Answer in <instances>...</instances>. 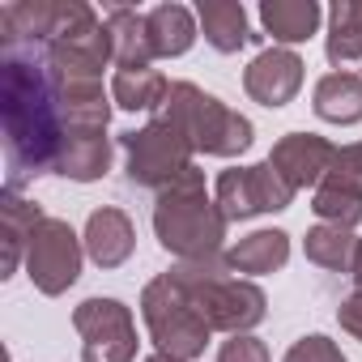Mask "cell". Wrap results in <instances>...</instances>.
<instances>
[{
	"instance_id": "1",
	"label": "cell",
	"mask_w": 362,
	"mask_h": 362,
	"mask_svg": "<svg viewBox=\"0 0 362 362\" xmlns=\"http://www.w3.org/2000/svg\"><path fill=\"white\" fill-rule=\"evenodd\" d=\"M0 124H5L9 192H22L30 179L56 170L64 115L43 47H5L0 56Z\"/></svg>"
},
{
	"instance_id": "2",
	"label": "cell",
	"mask_w": 362,
	"mask_h": 362,
	"mask_svg": "<svg viewBox=\"0 0 362 362\" xmlns=\"http://www.w3.org/2000/svg\"><path fill=\"white\" fill-rule=\"evenodd\" d=\"M226 214L205 188V170H188L153 197V235L175 260H214L222 256Z\"/></svg>"
},
{
	"instance_id": "3",
	"label": "cell",
	"mask_w": 362,
	"mask_h": 362,
	"mask_svg": "<svg viewBox=\"0 0 362 362\" xmlns=\"http://www.w3.org/2000/svg\"><path fill=\"white\" fill-rule=\"evenodd\" d=\"M166 277L197 303V311L205 315V324L214 332L239 337V332H252L269 315L264 290L252 277L230 273L226 256H214V260H175L166 269Z\"/></svg>"
},
{
	"instance_id": "4",
	"label": "cell",
	"mask_w": 362,
	"mask_h": 362,
	"mask_svg": "<svg viewBox=\"0 0 362 362\" xmlns=\"http://www.w3.org/2000/svg\"><path fill=\"white\" fill-rule=\"evenodd\" d=\"M162 115H170L179 128L188 132L192 149L197 153H209V158H239L256 141V128H252L247 115L230 111L222 98L205 94L192 81H170L166 103H162Z\"/></svg>"
},
{
	"instance_id": "5",
	"label": "cell",
	"mask_w": 362,
	"mask_h": 362,
	"mask_svg": "<svg viewBox=\"0 0 362 362\" xmlns=\"http://www.w3.org/2000/svg\"><path fill=\"white\" fill-rule=\"evenodd\" d=\"M43 60L56 81H103V69L115 64L107 18H98L86 0H60V22L43 47Z\"/></svg>"
},
{
	"instance_id": "6",
	"label": "cell",
	"mask_w": 362,
	"mask_h": 362,
	"mask_svg": "<svg viewBox=\"0 0 362 362\" xmlns=\"http://www.w3.org/2000/svg\"><path fill=\"white\" fill-rule=\"evenodd\" d=\"M141 320L149 328V341L158 345V354H170L179 362H197L209 345V324L197 311V303L179 290L166 273L153 277L141 290Z\"/></svg>"
},
{
	"instance_id": "7",
	"label": "cell",
	"mask_w": 362,
	"mask_h": 362,
	"mask_svg": "<svg viewBox=\"0 0 362 362\" xmlns=\"http://www.w3.org/2000/svg\"><path fill=\"white\" fill-rule=\"evenodd\" d=\"M119 145H124V158H128L124 162L128 179H132L136 188H153V192H162L166 184H175L179 175H188L192 158H197L188 132L179 128L170 115H162V111L149 124L124 132Z\"/></svg>"
},
{
	"instance_id": "8",
	"label": "cell",
	"mask_w": 362,
	"mask_h": 362,
	"mask_svg": "<svg viewBox=\"0 0 362 362\" xmlns=\"http://www.w3.org/2000/svg\"><path fill=\"white\" fill-rule=\"evenodd\" d=\"M81 260H86V243L64 218H43L35 226L30 247H26V277L39 294L47 298L69 294L81 277Z\"/></svg>"
},
{
	"instance_id": "9",
	"label": "cell",
	"mask_w": 362,
	"mask_h": 362,
	"mask_svg": "<svg viewBox=\"0 0 362 362\" xmlns=\"http://www.w3.org/2000/svg\"><path fill=\"white\" fill-rule=\"evenodd\" d=\"M294 188L273 170V162H256V166H230L218 175L214 184V201L226 214V222H247L260 214H281L294 205Z\"/></svg>"
},
{
	"instance_id": "10",
	"label": "cell",
	"mask_w": 362,
	"mask_h": 362,
	"mask_svg": "<svg viewBox=\"0 0 362 362\" xmlns=\"http://www.w3.org/2000/svg\"><path fill=\"white\" fill-rule=\"evenodd\" d=\"M81 362H136V320L119 298H86L73 311Z\"/></svg>"
},
{
	"instance_id": "11",
	"label": "cell",
	"mask_w": 362,
	"mask_h": 362,
	"mask_svg": "<svg viewBox=\"0 0 362 362\" xmlns=\"http://www.w3.org/2000/svg\"><path fill=\"white\" fill-rule=\"evenodd\" d=\"M303 77H307V64L294 47H264L247 69H243V90L252 103L277 111L286 103H294V94L303 90Z\"/></svg>"
},
{
	"instance_id": "12",
	"label": "cell",
	"mask_w": 362,
	"mask_h": 362,
	"mask_svg": "<svg viewBox=\"0 0 362 362\" xmlns=\"http://www.w3.org/2000/svg\"><path fill=\"white\" fill-rule=\"evenodd\" d=\"M332 158H337V145L328 136H315V132H286L273 145V153H269L273 170L286 179L294 192L320 188L324 175H328V166H332Z\"/></svg>"
},
{
	"instance_id": "13",
	"label": "cell",
	"mask_w": 362,
	"mask_h": 362,
	"mask_svg": "<svg viewBox=\"0 0 362 362\" xmlns=\"http://www.w3.org/2000/svg\"><path fill=\"white\" fill-rule=\"evenodd\" d=\"M81 243H86V256H90L98 269H119V264H128V256L136 252V226H132V218H128L124 209L103 205V209H94V214L86 218Z\"/></svg>"
},
{
	"instance_id": "14",
	"label": "cell",
	"mask_w": 362,
	"mask_h": 362,
	"mask_svg": "<svg viewBox=\"0 0 362 362\" xmlns=\"http://www.w3.org/2000/svg\"><path fill=\"white\" fill-rule=\"evenodd\" d=\"M111 170V136L107 128H64L60 153H56V170L73 184H94Z\"/></svg>"
},
{
	"instance_id": "15",
	"label": "cell",
	"mask_w": 362,
	"mask_h": 362,
	"mask_svg": "<svg viewBox=\"0 0 362 362\" xmlns=\"http://www.w3.org/2000/svg\"><path fill=\"white\" fill-rule=\"evenodd\" d=\"M47 214L26 201L22 192H0V239H5V252H0V277H13L22 264H26V247H30V235L35 226L43 222Z\"/></svg>"
},
{
	"instance_id": "16",
	"label": "cell",
	"mask_w": 362,
	"mask_h": 362,
	"mask_svg": "<svg viewBox=\"0 0 362 362\" xmlns=\"http://www.w3.org/2000/svg\"><path fill=\"white\" fill-rule=\"evenodd\" d=\"M60 22V0H13L0 9V43L5 47H47Z\"/></svg>"
},
{
	"instance_id": "17",
	"label": "cell",
	"mask_w": 362,
	"mask_h": 362,
	"mask_svg": "<svg viewBox=\"0 0 362 362\" xmlns=\"http://www.w3.org/2000/svg\"><path fill=\"white\" fill-rule=\"evenodd\" d=\"M197 22H201L205 43L214 52H222V56H235L239 47L264 39V35H252L247 9L239 5V0H201V5H197Z\"/></svg>"
},
{
	"instance_id": "18",
	"label": "cell",
	"mask_w": 362,
	"mask_h": 362,
	"mask_svg": "<svg viewBox=\"0 0 362 362\" xmlns=\"http://www.w3.org/2000/svg\"><path fill=\"white\" fill-rule=\"evenodd\" d=\"M226 264L239 277H269L290 264V235L286 230H252L235 247H226Z\"/></svg>"
},
{
	"instance_id": "19",
	"label": "cell",
	"mask_w": 362,
	"mask_h": 362,
	"mask_svg": "<svg viewBox=\"0 0 362 362\" xmlns=\"http://www.w3.org/2000/svg\"><path fill=\"white\" fill-rule=\"evenodd\" d=\"M324 22V9L315 0H264L260 5V26L277 47H298L307 43Z\"/></svg>"
},
{
	"instance_id": "20",
	"label": "cell",
	"mask_w": 362,
	"mask_h": 362,
	"mask_svg": "<svg viewBox=\"0 0 362 362\" xmlns=\"http://www.w3.org/2000/svg\"><path fill=\"white\" fill-rule=\"evenodd\" d=\"M149 22V43H153V56L158 60H179V56H188L197 35H201V22L188 5H153L145 13Z\"/></svg>"
},
{
	"instance_id": "21",
	"label": "cell",
	"mask_w": 362,
	"mask_h": 362,
	"mask_svg": "<svg viewBox=\"0 0 362 362\" xmlns=\"http://www.w3.org/2000/svg\"><path fill=\"white\" fill-rule=\"evenodd\" d=\"M107 35H111V56L115 69H153V43H149V22L145 13L115 5L107 9Z\"/></svg>"
},
{
	"instance_id": "22",
	"label": "cell",
	"mask_w": 362,
	"mask_h": 362,
	"mask_svg": "<svg viewBox=\"0 0 362 362\" xmlns=\"http://www.w3.org/2000/svg\"><path fill=\"white\" fill-rule=\"evenodd\" d=\"M311 107L324 124H337V128L362 124V77L358 73H324L315 81Z\"/></svg>"
},
{
	"instance_id": "23",
	"label": "cell",
	"mask_w": 362,
	"mask_h": 362,
	"mask_svg": "<svg viewBox=\"0 0 362 362\" xmlns=\"http://www.w3.org/2000/svg\"><path fill=\"white\" fill-rule=\"evenodd\" d=\"M64 128H107L111 124V90L103 81H56Z\"/></svg>"
},
{
	"instance_id": "24",
	"label": "cell",
	"mask_w": 362,
	"mask_h": 362,
	"mask_svg": "<svg viewBox=\"0 0 362 362\" xmlns=\"http://www.w3.org/2000/svg\"><path fill=\"white\" fill-rule=\"evenodd\" d=\"M324 56L341 73L345 64L362 60V5L358 0H337L328 9V35H324Z\"/></svg>"
},
{
	"instance_id": "25",
	"label": "cell",
	"mask_w": 362,
	"mask_h": 362,
	"mask_svg": "<svg viewBox=\"0 0 362 362\" xmlns=\"http://www.w3.org/2000/svg\"><path fill=\"white\" fill-rule=\"evenodd\" d=\"M170 81L158 69H115L111 77V103L119 111H162Z\"/></svg>"
},
{
	"instance_id": "26",
	"label": "cell",
	"mask_w": 362,
	"mask_h": 362,
	"mask_svg": "<svg viewBox=\"0 0 362 362\" xmlns=\"http://www.w3.org/2000/svg\"><path fill=\"white\" fill-rule=\"evenodd\" d=\"M303 252L311 264L328 269V273H349L354 269V252H358V235L345 230V226H328V222H315L303 239Z\"/></svg>"
},
{
	"instance_id": "27",
	"label": "cell",
	"mask_w": 362,
	"mask_h": 362,
	"mask_svg": "<svg viewBox=\"0 0 362 362\" xmlns=\"http://www.w3.org/2000/svg\"><path fill=\"white\" fill-rule=\"evenodd\" d=\"M311 214L328 226H345L354 230L362 222V197L358 192H345V188H332V184H320L315 197H311Z\"/></svg>"
},
{
	"instance_id": "28",
	"label": "cell",
	"mask_w": 362,
	"mask_h": 362,
	"mask_svg": "<svg viewBox=\"0 0 362 362\" xmlns=\"http://www.w3.org/2000/svg\"><path fill=\"white\" fill-rule=\"evenodd\" d=\"M281 362H349V358L341 354V345H337L332 337L311 332V337H298V341L286 349V358H281Z\"/></svg>"
},
{
	"instance_id": "29",
	"label": "cell",
	"mask_w": 362,
	"mask_h": 362,
	"mask_svg": "<svg viewBox=\"0 0 362 362\" xmlns=\"http://www.w3.org/2000/svg\"><path fill=\"white\" fill-rule=\"evenodd\" d=\"M218 362H273L269 358V345L252 332H239V337H226L222 349H218Z\"/></svg>"
},
{
	"instance_id": "30",
	"label": "cell",
	"mask_w": 362,
	"mask_h": 362,
	"mask_svg": "<svg viewBox=\"0 0 362 362\" xmlns=\"http://www.w3.org/2000/svg\"><path fill=\"white\" fill-rule=\"evenodd\" d=\"M337 324H341V332H349L354 341H362V290H354V294L341 298V307H337Z\"/></svg>"
},
{
	"instance_id": "31",
	"label": "cell",
	"mask_w": 362,
	"mask_h": 362,
	"mask_svg": "<svg viewBox=\"0 0 362 362\" xmlns=\"http://www.w3.org/2000/svg\"><path fill=\"white\" fill-rule=\"evenodd\" d=\"M349 277H354V290H362V239H358V252H354V269H349Z\"/></svg>"
},
{
	"instance_id": "32",
	"label": "cell",
	"mask_w": 362,
	"mask_h": 362,
	"mask_svg": "<svg viewBox=\"0 0 362 362\" xmlns=\"http://www.w3.org/2000/svg\"><path fill=\"white\" fill-rule=\"evenodd\" d=\"M145 362H179V358H170V354H149Z\"/></svg>"
}]
</instances>
